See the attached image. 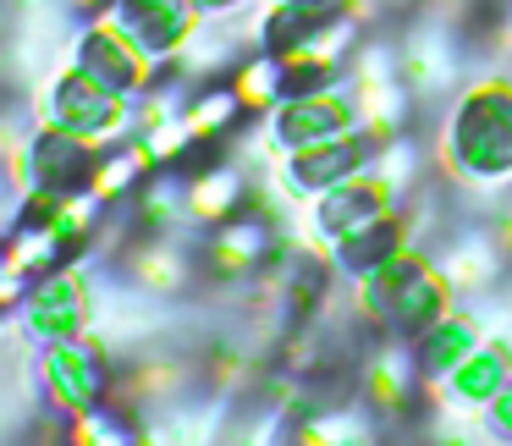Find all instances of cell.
<instances>
[{"label":"cell","mask_w":512,"mask_h":446,"mask_svg":"<svg viewBox=\"0 0 512 446\" xmlns=\"http://www.w3.org/2000/svg\"><path fill=\"white\" fill-rule=\"evenodd\" d=\"M72 61H78V67H89L94 78H105L111 89L133 94V100H144L155 83H166L160 56H155L149 45H138V39L127 34V28L116 23L111 12H105V17H89V28H83L78 45H72Z\"/></svg>","instance_id":"cell-6"},{"label":"cell","mask_w":512,"mask_h":446,"mask_svg":"<svg viewBox=\"0 0 512 446\" xmlns=\"http://www.w3.org/2000/svg\"><path fill=\"white\" fill-rule=\"evenodd\" d=\"M479 342H485L479 320H474V314H463V309H452L446 320H435L424 336H413V353H419V369L430 375V386H435V380L452 375V369L463 364Z\"/></svg>","instance_id":"cell-18"},{"label":"cell","mask_w":512,"mask_h":446,"mask_svg":"<svg viewBox=\"0 0 512 446\" xmlns=\"http://www.w3.org/2000/svg\"><path fill=\"white\" fill-rule=\"evenodd\" d=\"M424 386H430V375L419 369V353H413V342H402V336H380V342L369 347L364 369H358V397L369 402L375 419L408 413Z\"/></svg>","instance_id":"cell-11"},{"label":"cell","mask_w":512,"mask_h":446,"mask_svg":"<svg viewBox=\"0 0 512 446\" xmlns=\"http://www.w3.org/2000/svg\"><path fill=\"white\" fill-rule=\"evenodd\" d=\"M237 375H243V358H237L232 347H221V353L210 358V380H215V386H226V391H232V386H243Z\"/></svg>","instance_id":"cell-31"},{"label":"cell","mask_w":512,"mask_h":446,"mask_svg":"<svg viewBox=\"0 0 512 446\" xmlns=\"http://www.w3.org/2000/svg\"><path fill=\"white\" fill-rule=\"evenodd\" d=\"M193 270H199V248L188 259V248L171 243V232H138L133 254H127V276L144 292H177Z\"/></svg>","instance_id":"cell-17"},{"label":"cell","mask_w":512,"mask_h":446,"mask_svg":"<svg viewBox=\"0 0 512 446\" xmlns=\"http://www.w3.org/2000/svg\"><path fill=\"white\" fill-rule=\"evenodd\" d=\"M182 204H188V221L221 226L237 210H248V182L232 160H215V166H199L182 177Z\"/></svg>","instance_id":"cell-15"},{"label":"cell","mask_w":512,"mask_h":446,"mask_svg":"<svg viewBox=\"0 0 512 446\" xmlns=\"http://www.w3.org/2000/svg\"><path fill=\"white\" fill-rule=\"evenodd\" d=\"M78 17H105V12H116V0H67Z\"/></svg>","instance_id":"cell-32"},{"label":"cell","mask_w":512,"mask_h":446,"mask_svg":"<svg viewBox=\"0 0 512 446\" xmlns=\"http://www.w3.org/2000/svg\"><path fill=\"white\" fill-rule=\"evenodd\" d=\"M507 380H512V347L490 336V342H479L474 353H468L463 364H457L452 375L441 380V386L452 391V402H457V408L485 413V408H490V397H496V391L507 386Z\"/></svg>","instance_id":"cell-16"},{"label":"cell","mask_w":512,"mask_h":446,"mask_svg":"<svg viewBox=\"0 0 512 446\" xmlns=\"http://www.w3.org/2000/svg\"><path fill=\"white\" fill-rule=\"evenodd\" d=\"M397 248H408V215L391 210V215H380L375 226L353 232L347 243H336V248H331V259L347 270V276H364V270H375L380 259H391Z\"/></svg>","instance_id":"cell-23"},{"label":"cell","mask_w":512,"mask_h":446,"mask_svg":"<svg viewBox=\"0 0 512 446\" xmlns=\"http://www.w3.org/2000/svg\"><path fill=\"white\" fill-rule=\"evenodd\" d=\"M39 127H61L72 138H89L94 149H111L122 138H133L138 127V100L122 89H111L105 78H94L89 67L72 61L67 72H56L39 100Z\"/></svg>","instance_id":"cell-3"},{"label":"cell","mask_w":512,"mask_h":446,"mask_svg":"<svg viewBox=\"0 0 512 446\" xmlns=\"http://www.w3.org/2000/svg\"><path fill=\"white\" fill-rule=\"evenodd\" d=\"M281 237L265 215L254 210H237L232 221L210 226V237L199 243V276L204 281H248L276 259Z\"/></svg>","instance_id":"cell-9"},{"label":"cell","mask_w":512,"mask_h":446,"mask_svg":"<svg viewBox=\"0 0 512 446\" xmlns=\"http://www.w3.org/2000/svg\"><path fill=\"white\" fill-rule=\"evenodd\" d=\"M67 441L72 446H127L133 441V424L105 413V408H89L78 419H67Z\"/></svg>","instance_id":"cell-25"},{"label":"cell","mask_w":512,"mask_h":446,"mask_svg":"<svg viewBox=\"0 0 512 446\" xmlns=\"http://www.w3.org/2000/svg\"><path fill=\"white\" fill-rule=\"evenodd\" d=\"M364 12H369V0H270L265 17H259V45L281 56V50L325 34L331 23H347V17L364 23Z\"/></svg>","instance_id":"cell-14"},{"label":"cell","mask_w":512,"mask_h":446,"mask_svg":"<svg viewBox=\"0 0 512 446\" xmlns=\"http://www.w3.org/2000/svg\"><path fill=\"white\" fill-rule=\"evenodd\" d=\"M441 166L474 188L512 182V78H474L441 127Z\"/></svg>","instance_id":"cell-2"},{"label":"cell","mask_w":512,"mask_h":446,"mask_svg":"<svg viewBox=\"0 0 512 446\" xmlns=\"http://www.w3.org/2000/svg\"><path fill=\"white\" fill-rule=\"evenodd\" d=\"M193 6H199L204 17H226V12H237L243 0H193Z\"/></svg>","instance_id":"cell-33"},{"label":"cell","mask_w":512,"mask_h":446,"mask_svg":"<svg viewBox=\"0 0 512 446\" xmlns=\"http://www.w3.org/2000/svg\"><path fill=\"white\" fill-rule=\"evenodd\" d=\"M375 155H380V144L358 127V133H342V138H325V144L281 155V171H287V188L298 193V199H320V193H331L336 182L369 171Z\"/></svg>","instance_id":"cell-10"},{"label":"cell","mask_w":512,"mask_h":446,"mask_svg":"<svg viewBox=\"0 0 512 446\" xmlns=\"http://www.w3.org/2000/svg\"><path fill=\"white\" fill-rule=\"evenodd\" d=\"M226 83L237 89V100L248 105V116H270L281 100H287V67H281L276 50L259 45L254 56H243L232 72H226Z\"/></svg>","instance_id":"cell-22"},{"label":"cell","mask_w":512,"mask_h":446,"mask_svg":"<svg viewBox=\"0 0 512 446\" xmlns=\"http://www.w3.org/2000/svg\"><path fill=\"white\" fill-rule=\"evenodd\" d=\"M402 210L397 204V182L386 177V171H358V177L336 182L331 193H320V199H309V226L314 237H320L325 248L347 243L353 232H364V226H375L380 215Z\"/></svg>","instance_id":"cell-8"},{"label":"cell","mask_w":512,"mask_h":446,"mask_svg":"<svg viewBox=\"0 0 512 446\" xmlns=\"http://www.w3.org/2000/svg\"><path fill=\"white\" fill-rule=\"evenodd\" d=\"M397 67H402V78H408L413 94H424V89H435V83L452 78V72H446V56H435V39H413V45L397 56Z\"/></svg>","instance_id":"cell-28"},{"label":"cell","mask_w":512,"mask_h":446,"mask_svg":"<svg viewBox=\"0 0 512 446\" xmlns=\"http://www.w3.org/2000/svg\"><path fill=\"white\" fill-rule=\"evenodd\" d=\"M177 215H188L182 182L171 177V166H160L155 177H144V188L133 193V232H177Z\"/></svg>","instance_id":"cell-24"},{"label":"cell","mask_w":512,"mask_h":446,"mask_svg":"<svg viewBox=\"0 0 512 446\" xmlns=\"http://www.w3.org/2000/svg\"><path fill=\"white\" fill-rule=\"evenodd\" d=\"M17 320H23V331L34 336L39 347H45V342H61V336H89V320H94L89 270H83L78 259H67L61 270L39 276L34 287H28Z\"/></svg>","instance_id":"cell-7"},{"label":"cell","mask_w":512,"mask_h":446,"mask_svg":"<svg viewBox=\"0 0 512 446\" xmlns=\"http://www.w3.org/2000/svg\"><path fill=\"white\" fill-rule=\"evenodd\" d=\"M160 171V155L149 149V138H122V144H111L100 155V166H94V193H100L105 204H122L133 199L138 188H144V177H155Z\"/></svg>","instance_id":"cell-19"},{"label":"cell","mask_w":512,"mask_h":446,"mask_svg":"<svg viewBox=\"0 0 512 446\" xmlns=\"http://www.w3.org/2000/svg\"><path fill=\"white\" fill-rule=\"evenodd\" d=\"M39 391L61 419H78L89 408H105L116 391L105 347L94 336H61V342L39 347Z\"/></svg>","instance_id":"cell-4"},{"label":"cell","mask_w":512,"mask_h":446,"mask_svg":"<svg viewBox=\"0 0 512 446\" xmlns=\"http://www.w3.org/2000/svg\"><path fill=\"white\" fill-rule=\"evenodd\" d=\"M452 298H457V281L446 265H435L424 248H397L391 259H380L375 270L353 276V314L380 336H424L435 320L452 314Z\"/></svg>","instance_id":"cell-1"},{"label":"cell","mask_w":512,"mask_h":446,"mask_svg":"<svg viewBox=\"0 0 512 446\" xmlns=\"http://www.w3.org/2000/svg\"><path fill=\"white\" fill-rule=\"evenodd\" d=\"M485 424H490L496 435H507V441H512V380L496 391V397H490V408H485Z\"/></svg>","instance_id":"cell-30"},{"label":"cell","mask_w":512,"mask_h":446,"mask_svg":"<svg viewBox=\"0 0 512 446\" xmlns=\"http://www.w3.org/2000/svg\"><path fill=\"white\" fill-rule=\"evenodd\" d=\"M507 28H512V17H507Z\"/></svg>","instance_id":"cell-34"},{"label":"cell","mask_w":512,"mask_h":446,"mask_svg":"<svg viewBox=\"0 0 512 446\" xmlns=\"http://www.w3.org/2000/svg\"><path fill=\"white\" fill-rule=\"evenodd\" d=\"M182 122H188L193 144H221V138H232L248 122V105L237 100L232 83H210V89H199L182 105Z\"/></svg>","instance_id":"cell-21"},{"label":"cell","mask_w":512,"mask_h":446,"mask_svg":"<svg viewBox=\"0 0 512 446\" xmlns=\"http://www.w3.org/2000/svg\"><path fill=\"white\" fill-rule=\"evenodd\" d=\"M105 149H94L89 138H72L61 127H39L28 138V182L39 193H83L94 188V166Z\"/></svg>","instance_id":"cell-12"},{"label":"cell","mask_w":512,"mask_h":446,"mask_svg":"<svg viewBox=\"0 0 512 446\" xmlns=\"http://www.w3.org/2000/svg\"><path fill=\"white\" fill-rule=\"evenodd\" d=\"M303 446H347V441H369L364 419H353V413H309L298 430Z\"/></svg>","instance_id":"cell-27"},{"label":"cell","mask_w":512,"mask_h":446,"mask_svg":"<svg viewBox=\"0 0 512 446\" xmlns=\"http://www.w3.org/2000/svg\"><path fill=\"white\" fill-rule=\"evenodd\" d=\"M364 116H358V94L353 83H331V89H309V94H287L276 111L265 116V138L276 155H292V149L325 144V138L358 133Z\"/></svg>","instance_id":"cell-5"},{"label":"cell","mask_w":512,"mask_h":446,"mask_svg":"<svg viewBox=\"0 0 512 446\" xmlns=\"http://www.w3.org/2000/svg\"><path fill=\"white\" fill-rule=\"evenodd\" d=\"M67 259H78L67 237L50 232L45 221H28V215H17L12 243H6V270H17V276L39 281V276H50V270H61Z\"/></svg>","instance_id":"cell-20"},{"label":"cell","mask_w":512,"mask_h":446,"mask_svg":"<svg viewBox=\"0 0 512 446\" xmlns=\"http://www.w3.org/2000/svg\"><path fill=\"white\" fill-rule=\"evenodd\" d=\"M182 386V364H171V358H144V364H133V375H127V397L138 402H155V397H171V391Z\"/></svg>","instance_id":"cell-26"},{"label":"cell","mask_w":512,"mask_h":446,"mask_svg":"<svg viewBox=\"0 0 512 446\" xmlns=\"http://www.w3.org/2000/svg\"><path fill=\"white\" fill-rule=\"evenodd\" d=\"M496 259H507L496 248V237H485V243H463L452 259H446V270H452V281L457 287H479V281H490L496 276Z\"/></svg>","instance_id":"cell-29"},{"label":"cell","mask_w":512,"mask_h":446,"mask_svg":"<svg viewBox=\"0 0 512 446\" xmlns=\"http://www.w3.org/2000/svg\"><path fill=\"white\" fill-rule=\"evenodd\" d=\"M111 17L138 39V45L155 50L160 61L182 56V50L193 45V34H199V23H204V12L193 0H116Z\"/></svg>","instance_id":"cell-13"}]
</instances>
